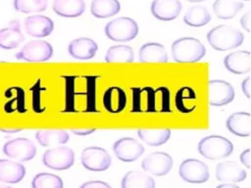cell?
<instances>
[{
	"label": "cell",
	"instance_id": "9c48e42d",
	"mask_svg": "<svg viewBox=\"0 0 251 188\" xmlns=\"http://www.w3.org/2000/svg\"><path fill=\"white\" fill-rule=\"evenodd\" d=\"M179 176L188 183H204L209 179V167L205 163L196 159L184 160L178 169Z\"/></svg>",
	"mask_w": 251,
	"mask_h": 188
},
{
	"label": "cell",
	"instance_id": "5b68a950",
	"mask_svg": "<svg viewBox=\"0 0 251 188\" xmlns=\"http://www.w3.org/2000/svg\"><path fill=\"white\" fill-rule=\"evenodd\" d=\"M42 163L45 166L51 169L65 170L74 164L75 153L69 147H53L44 152L42 156Z\"/></svg>",
	"mask_w": 251,
	"mask_h": 188
},
{
	"label": "cell",
	"instance_id": "74e56055",
	"mask_svg": "<svg viewBox=\"0 0 251 188\" xmlns=\"http://www.w3.org/2000/svg\"><path fill=\"white\" fill-rule=\"evenodd\" d=\"M96 129L95 128H88V129H72V132L75 133V135H80V136H84V135H88L91 134L92 132H94Z\"/></svg>",
	"mask_w": 251,
	"mask_h": 188
},
{
	"label": "cell",
	"instance_id": "d590c367",
	"mask_svg": "<svg viewBox=\"0 0 251 188\" xmlns=\"http://www.w3.org/2000/svg\"><path fill=\"white\" fill-rule=\"evenodd\" d=\"M239 160H240V163L246 167V168H250L251 165H250V149H246L245 151H243L241 154H240V157H239Z\"/></svg>",
	"mask_w": 251,
	"mask_h": 188
},
{
	"label": "cell",
	"instance_id": "ab89813d",
	"mask_svg": "<svg viewBox=\"0 0 251 188\" xmlns=\"http://www.w3.org/2000/svg\"><path fill=\"white\" fill-rule=\"evenodd\" d=\"M22 128H0V131L1 132H4V133H15V132H19L21 131Z\"/></svg>",
	"mask_w": 251,
	"mask_h": 188
},
{
	"label": "cell",
	"instance_id": "d6a6232c",
	"mask_svg": "<svg viewBox=\"0 0 251 188\" xmlns=\"http://www.w3.org/2000/svg\"><path fill=\"white\" fill-rule=\"evenodd\" d=\"M48 0H14V8L22 13H40L46 10Z\"/></svg>",
	"mask_w": 251,
	"mask_h": 188
},
{
	"label": "cell",
	"instance_id": "f546056e",
	"mask_svg": "<svg viewBox=\"0 0 251 188\" xmlns=\"http://www.w3.org/2000/svg\"><path fill=\"white\" fill-rule=\"evenodd\" d=\"M134 60V53L128 45H113L111 46L105 55V61L107 63H131Z\"/></svg>",
	"mask_w": 251,
	"mask_h": 188
},
{
	"label": "cell",
	"instance_id": "6da1fadb",
	"mask_svg": "<svg viewBox=\"0 0 251 188\" xmlns=\"http://www.w3.org/2000/svg\"><path fill=\"white\" fill-rule=\"evenodd\" d=\"M171 51L173 59L181 64L199 62L206 54V48L203 43L194 37H181L175 40Z\"/></svg>",
	"mask_w": 251,
	"mask_h": 188
},
{
	"label": "cell",
	"instance_id": "d6986e66",
	"mask_svg": "<svg viewBox=\"0 0 251 188\" xmlns=\"http://www.w3.org/2000/svg\"><path fill=\"white\" fill-rule=\"evenodd\" d=\"M226 128L234 135L247 137L251 134V116L246 112H237L231 114L226 121Z\"/></svg>",
	"mask_w": 251,
	"mask_h": 188
},
{
	"label": "cell",
	"instance_id": "7c38bea8",
	"mask_svg": "<svg viewBox=\"0 0 251 188\" xmlns=\"http://www.w3.org/2000/svg\"><path fill=\"white\" fill-rule=\"evenodd\" d=\"M143 145L131 137H123L113 145L116 157L122 162L130 163L136 161L144 153Z\"/></svg>",
	"mask_w": 251,
	"mask_h": 188
},
{
	"label": "cell",
	"instance_id": "44dd1931",
	"mask_svg": "<svg viewBox=\"0 0 251 188\" xmlns=\"http://www.w3.org/2000/svg\"><path fill=\"white\" fill-rule=\"evenodd\" d=\"M25 175V167L12 160H0V181L6 183H18Z\"/></svg>",
	"mask_w": 251,
	"mask_h": 188
},
{
	"label": "cell",
	"instance_id": "7bdbcfd3",
	"mask_svg": "<svg viewBox=\"0 0 251 188\" xmlns=\"http://www.w3.org/2000/svg\"><path fill=\"white\" fill-rule=\"evenodd\" d=\"M244 1H249V0H244Z\"/></svg>",
	"mask_w": 251,
	"mask_h": 188
},
{
	"label": "cell",
	"instance_id": "f35d334b",
	"mask_svg": "<svg viewBox=\"0 0 251 188\" xmlns=\"http://www.w3.org/2000/svg\"><path fill=\"white\" fill-rule=\"evenodd\" d=\"M216 188H240V187L233 183H224V184L218 185Z\"/></svg>",
	"mask_w": 251,
	"mask_h": 188
},
{
	"label": "cell",
	"instance_id": "ba28073f",
	"mask_svg": "<svg viewBox=\"0 0 251 188\" xmlns=\"http://www.w3.org/2000/svg\"><path fill=\"white\" fill-rule=\"evenodd\" d=\"M3 153L11 159L26 162L35 157L36 147L29 139L19 137L6 142L3 146Z\"/></svg>",
	"mask_w": 251,
	"mask_h": 188
},
{
	"label": "cell",
	"instance_id": "5bb4252c",
	"mask_svg": "<svg viewBox=\"0 0 251 188\" xmlns=\"http://www.w3.org/2000/svg\"><path fill=\"white\" fill-rule=\"evenodd\" d=\"M247 176L246 170L233 161H226L217 164L216 177L219 181L224 182H240Z\"/></svg>",
	"mask_w": 251,
	"mask_h": 188
},
{
	"label": "cell",
	"instance_id": "484cf974",
	"mask_svg": "<svg viewBox=\"0 0 251 188\" xmlns=\"http://www.w3.org/2000/svg\"><path fill=\"white\" fill-rule=\"evenodd\" d=\"M244 7L243 2L238 0H215L213 11L222 20H230Z\"/></svg>",
	"mask_w": 251,
	"mask_h": 188
},
{
	"label": "cell",
	"instance_id": "ffe728a7",
	"mask_svg": "<svg viewBox=\"0 0 251 188\" xmlns=\"http://www.w3.org/2000/svg\"><path fill=\"white\" fill-rule=\"evenodd\" d=\"M138 59L141 63H167L168 53L164 45L157 42H148L140 47Z\"/></svg>",
	"mask_w": 251,
	"mask_h": 188
},
{
	"label": "cell",
	"instance_id": "83f0119b",
	"mask_svg": "<svg viewBox=\"0 0 251 188\" xmlns=\"http://www.w3.org/2000/svg\"><path fill=\"white\" fill-rule=\"evenodd\" d=\"M121 10L118 0H92L90 5L91 14L98 19H107L117 15Z\"/></svg>",
	"mask_w": 251,
	"mask_h": 188
},
{
	"label": "cell",
	"instance_id": "4fadbf2b",
	"mask_svg": "<svg viewBox=\"0 0 251 188\" xmlns=\"http://www.w3.org/2000/svg\"><path fill=\"white\" fill-rule=\"evenodd\" d=\"M24 26L27 34L33 37H45L53 31L54 23L46 16L33 15L25 19Z\"/></svg>",
	"mask_w": 251,
	"mask_h": 188
},
{
	"label": "cell",
	"instance_id": "4316f807",
	"mask_svg": "<svg viewBox=\"0 0 251 188\" xmlns=\"http://www.w3.org/2000/svg\"><path fill=\"white\" fill-rule=\"evenodd\" d=\"M138 137L149 146H161L171 137L170 128H141L137 129Z\"/></svg>",
	"mask_w": 251,
	"mask_h": 188
},
{
	"label": "cell",
	"instance_id": "e0dca14e",
	"mask_svg": "<svg viewBox=\"0 0 251 188\" xmlns=\"http://www.w3.org/2000/svg\"><path fill=\"white\" fill-rule=\"evenodd\" d=\"M224 66L231 73H247L251 70V54L249 51H234L225 57Z\"/></svg>",
	"mask_w": 251,
	"mask_h": 188
},
{
	"label": "cell",
	"instance_id": "1f68e13d",
	"mask_svg": "<svg viewBox=\"0 0 251 188\" xmlns=\"http://www.w3.org/2000/svg\"><path fill=\"white\" fill-rule=\"evenodd\" d=\"M32 188H64L63 180L60 176L52 173L41 172L36 174L31 181Z\"/></svg>",
	"mask_w": 251,
	"mask_h": 188
},
{
	"label": "cell",
	"instance_id": "ac0fdd59",
	"mask_svg": "<svg viewBox=\"0 0 251 188\" xmlns=\"http://www.w3.org/2000/svg\"><path fill=\"white\" fill-rule=\"evenodd\" d=\"M24 40L25 36L21 31L18 20L10 22L7 27L0 29V48L2 49L11 50L17 48Z\"/></svg>",
	"mask_w": 251,
	"mask_h": 188
},
{
	"label": "cell",
	"instance_id": "8d00e7d4",
	"mask_svg": "<svg viewBox=\"0 0 251 188\" xmlns=\"http://www.w3.org/2000/svg\"><path fill=\"white\" fill-rule=\"evenodd\" d=\"M250 76H247L241 83V89L247 98H250Z\"/></svg>",
	"mask_w": 251,
	"mask_h": 188
},
{
	"label": "cell",
	"instance_id": "60d3db41",
	"mask_svg": "<svg viewBox=\"0 0 251 188\" xmlns=\"http://www.w3.org/2000/svg\"><path fill=\"white\" fill-rule=\"evenodd\" d=\"M186 1L192 2V3H196V2H202V1H204V0H186Z\"/></svg>",
	"mask_w": 251,
	"mask_h": 188
},
{
	"label": "cell",
	"instance_id": "4dcf8cb0",
	"mask_svg": "<svg viewBox=\"0 0 251 188\" xmlns=\"http://www.w3.org/2000/svg\"><path fill=\"white\" fill-rule=\"evenodd\" d=\"M176 109L181 113H190L196 107V95L192 88L182 87L176 96Z\"/></svg>",
	"mask_w": 251,
	"mask_h": 188
},
{
	"label": "cell",
	"instance_id": "d4e9b609",
	"mask_svg": "<svg viewBox=\"0 0 251 188\" xmlns=\"http://www.w3.org/2000/svg\"><path fill=\"white\" fill-rule=\"evenodd\" d=\"M122 188H155V181L145 172L129 170L122 178Z\"/></svg>",
	"mask_w": 251,
	"mask_h": 188
},
{
	"label": "cell",
	"instance_id": "277c9868",
	"mask_svg": "<svg viewBox=\"0 0 251 188\" xmlns=\"http://www.w3.org/2000/svg\"><path fill=\"white\" fill-rule=\"evenodd\" d=\"M137 33L138 25L136 22L128 17H119L105 25L107 37L117 42L130 41L136 37Z\"/></svg>",
	"mask_w": 251,
	"mask_h": 188
},
{
	"label": "cell",
	"instance_id": "9a60e30c",
	"mask_svg": "<svg viewBox=\"0 0 251 188\" xmlns=\"http://www.w3.org/2000/svg\"><path fill=\"white\" fill-rule=\"evenodd\" d=\"M182 9L179 0H153L152 15L160 21H173L177 18Z\"/></svg>",
	"mask_w": 251,
	"mask_h": 188
},
{
	"label": "cell",
	"instance_id": "52a82bcc",
	"mask_svg": "<svg viewBox=\"0 0 251 188\" xmlns=\"http://www.w3.org/2000/svg\"><path fill=\"white\" fill-rule=\"evenodd\" d=\"M80 162L84 168L91 171L107 170L112 163V158L107 150L101 147H87L82 150Z\"/></svg>",
	"mask_w": 251,
	"mask_h": 188
},
{
	"label": "cell",
	"instance_id": "7402d4cb",
	"mask_svg": "<svg viewBox=\"0 0 251 188\" xmlns=\"http://www.w3.org/2000/svg\"><path fill=\"white\" fill-rule=\"evenodd\" d=\"M103 105L109 113H121L126 105V92L118 86L109 87L103 95Z\"/></svg>",
	"mask_w": 251,
	"mask_h": 188
},
{
	"label": "cell",
	"instance_id": "8992f818",
	"mask_svg": "<svg viewBox=\"0 0 251 188\" xmlns=\"http://www.w3.org/2000/svg\"><path fill=\"white\" fill-rule=\"evenodd\" d=\"M52 55L53 47L49 42L45 40H31L16 54V58L31 63H41L48 61Z\"/></svg>",
	"mask_w": 251,
	"mask_h": 188
},
{
	"label": "cell",
	"instance_id": "30bf717a",
	"mask_svg": "<svg viewBox=\"0 0 251 188\" xmlns=\"http://www.w3.org/2000/svg\"><path fill=\"white\" fill-rule=\"evenodd\" d=\"M209 104L214 107H221L232 102L235 91L232 85L222 79H214L208 82Z\"/></svg>",
	"mask_w": 251,
	"mask_h": 188
},
{
	"label": "cell",
	"instance_id": "836d02e7",
	"mask_svg": "<svg viewBox=\"0 0 251 188\" xmlns=\"http://www.w3.org/2000/svg\"><path fill=\"white\" fill-rule=\"evenodd\" d=\"M79 188H112V187L107 182H104L101 180H91V181L84 182L83 184L80 185Z\"/></svg>",
	"mask_w": 251,
	"mask_h": 188
},
{
	"label": "cell",
	"instance_id": "7a4b0ae2",
	"mask_svg": "<svg viewBox=\"0 0 251 188\" xmlns=\"http://www.w3.org/2000/svg\"><path fill=\"white\" fill-rule=\"evenodd\" d=\"M207 40L213 49L227 51L240 46L244 41V34L231 25L220 24L207 33Z\"/></svg>",
	"mask_w": 251,
	"mask_h": 188
},
{
	"label": "cell",
	"instance_id": "cb8c5ba5",
	"mask_svg": "<svg viewBox=\"0 0 251 188\" xmlns=\"http://www.w3.org/2000/svg\"><path fill=\"white\" fill-rule=\"evenodd\" d=\"M69 133L63 129H39L35 133L37 142L43 147H56L69 140Z\"/></svg>",
	"mask_w": 251,
	"mask_h": 188
},
{
	"label": "cell",
	"instance_id": "603a6c76",
	"mask_svg": "<svg viewBox=\"0 0 251 188\" xmlns=\"http://www.w3.org/2000/svg\"><path fill=\"white\" fill-rule=\"evenodd\" d=\"M53 11L65 18H76L85 11V3L83 0H54Z\"/></svg>",
	"mask_w": 251,
	"mask_h": 188
},
{
	"label": "cell",
	"instance_id": "f1b7e54d",
	"mask_svg": "<svg viewBox=\"0 0 251 188\" xmlns=\"http://www.w3.org/2000/svg\"><path fill=\"white\" fill-rule=\"evenodd\" d=\"M183 21L187 25L199 27L207 24L211 21V15L205 6L194 5L186 11Z\"/></svg>",
	"mask_w": 251,
	"mask_h": 188
},
{
	"label": "cell",
	"instance_id": "8fae6325",
	"mask_svg": "<svg viewBox=\"0 0 251 188\" xmlns=\"http://www.w3.org/2000/svg\"><path fill=\"white\" fill-rule=\"evenodd\" d=\"M173 164V158L168 153L154 152L143 159L141 167L144 171L152 175L163 176L170 172Z\"/></svg>",
	"mask_w": 251,
	"mask_h": 188
},
{
	"label": "cell",
	"instance_id": "2e32d148",
	"mask_svg": "<svg viewBox=\"0 0 251 188\" xmlns=\"http://www.w3.org/2000/svg\"><path fill=\"white\" fill-rule=\"evenodd\" d=\"M97 50V43L88 37L74 39L68 46L69 54L76 60H90L96 55Z\"/></svg>",
	"mask_w": 251,
	"mask_h": 188
},
{
	"label": "cell",
	"instance_id": "b9f144b4",
	"mask_svg": "<svg viewBox=\"0 0 251 188\" xmlns=\"http://www.w3.org/2000/svg\"><path fill=\"white\" fill-rule=\"evenodd\" d=\"M0 188H12V187L7 186V185H4V184H0Z\"/></svg>",
	"mask_w": 251,
	"mask_h": 188
},
{
	"label": "cell",
	"instance_id": "3957f363",
	"mask_svg": "<svg viewBox=\"0 0 251 188\" xmlns=\"http://www.w3.org/2000/svg\"><path fill=\"white\" fill-rule=\"evenodd\" d=\"M233 151L232 143L220 135H209L198 143V152L208 160H220L228 157Z\"/></svg>",
	"mask_w": 251,
	"mask_h": 188
},
{
	"label": "cell",
	"instance_id": "e575fe53",
	"mask_svg": "<svg viewBox=\"0 0 251 188\" xmlns=\"http://www.w3.org/2000/svg\"><path fill=\"white\" fill-rule=\"evenodd\" d=\"M250 15L251 12L247 11L241 18H240V25L245 29L247 32H250Z\"/></svg>",
	"mask_w": 251,
	"mask_h": 188
}]
</instances>
